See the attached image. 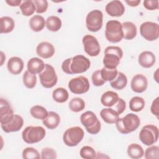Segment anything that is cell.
I'll return each instance as SVG.
<instances>
[{
  "mask_svg": "<svg viewBox=\"0 0 159 159\" xmlns=\"http://www.w3.org/2000/svg\"><path fill=\"white\" fill-rule=\"evenodd\" d=\"M127 154L133 159L141 158L144 154L143 148L137 143H131L127 147Z\"/></svg>",
  "mask_w": 159,
  "mask_h": 159,
  "instance_id": "cell-29",
  "label": "cell"
},
{
  "mask_svg": "<svg viewBox=\"0 0 159 159\" xmlns=\"http://www.w3.org/2000/svg\"><path fill=\"white\" fill-rule=\"evenodd\" d=\"M84 135L82 128L78 126L72 127L66 129L64 132L63 141L68 147H75L82 141Z\"/></svg>",
  "mask_w": 159,
  "mask_h": 159,
  "instance_id": "cell-7",
  "label": "cell"
},
{
  "mask_svg": "<svg viewBox=\"0 0 159 159\" xmlns=\"http://www.w3.org/2000/svg\"><path fill=\"white\" fill-rule=\"evenodd\" d=\"M125 2L131 7H137L140 3V1H125Z\"/></svg>",
  "mask_w": 159,
  "mask_h": 159,
  "instance_id": "cell-49",
  "label": "cell"
},
{
  "mask_svg": "<svg viewBox=\"0 0 159 159\" xmlns=\"http://www.w3.org/2000/svg\"><path fill=\"white\" fill-rule=\"evenodd\" d=\"M80 121L90 134L96 135L101 130V122L96 115L92 111H86L83 113L80 116Z\"/></svg>",
  "mask_w": 159,
  "mask_h": 159,
  "instance_id": "cell-4",
  "label": "cell"
},
{
  "mask_svg": "<svg viewBox=\"0 0 159 159\" xmlns=\"http://www.w3.org/2000/svg\"><path fill=\"white\" fill-rule=\"evenodd\" d=\"M158 69H157V70H156V71L155 72V73H154V75H153V78H154V79H155V80L156 81V82L157 83H158Z\"/></svg>",
  "mask_w": 159,
  "mask_h": 159,
  "instance_id": "cell-50",
  "label": "cell"
},
{
  "mask_svg": "<svg viewBox=\"0 0 159 159\" xmlns=\"http://www.w3.org/2000/svg\"><path fill=\"white\" fill-rule=\"evenodd\" d=\"M117 73L118 71L117 68L108 69L104 66L101 70V75L102 79L106 81H111L114 80L116 78Z\"/></svg>",
  "mask_w": 159,
  "mask_h": 159,
  "instance_id": "cell-37",
  "label": "cell"
},
{
  "mask_svg": "<svg viewBox=\"0 0 159 159\" xmlns=\"http://www.w3.org/2000/svg\"><path fill=\"white\" fill-rule=\"evenodd\" d=\"M159 1L158 0H145L143 1V6L145 9L153 11L158 9Z\"/></svg>",
  "mask_w": 159,
  "mask_h": 159,
  "instance_id": "cell-44",
  "label": "cell"
},
{
  "mask_svg": "<svg viewBox=\"0 0 159 159\" xmlns=\"http://www.w3.org/2000/svg\"><path fill=\"white\" fill-rule=\"evenodd\" d=\"M52 98L55 102L58 103H63L68 100L69 98V94L66 89L60 87L53 91Z\"/></svg>",
  "mask_w": 159,
  "mask_h": 159,
  "instance_id": "cell-31",
  "label": "cell"
},
{
  "mask_svg": "<svg viewBox=\"0 0 159 159\" xmlns=\"http://www.w3.org/2000/svg\"><path fill=\"white\" fill-rule=\"evenodd\" d=\"M71 59H72V58H67V59L65 60L61 64V68H62L63 71L65 72V73L69 74V75H72V73L70 70V64H71Z\"/></svg>",
  "mask_w": 159,
  "mask_h": 159,
  "instance_id": "cell-47",
  "label": "cell"
},
{
  "mask_svg": "<svg viewBox=\"0 0 159 159\" xmlns=\"http://www.w3.org/2000/svg\"><path fill=\"white\" fill-rule=\"evenodd\" d=\"M125 109H126L125 101L123 99L119 98L116 104V106H114V109H115V111L118 113V114L120 115L124 112V111L125 110Z\"/></svg>",
  "mask_w": 159,
  "mask_h": 159,
  "instance_id": "cell-45",
  "label": "cell"
},
{
  "mask_svg": "<svg viewBox=\"0 0 159 159\" xmlns=\"http://www.w3.org/2000/svg\"><path fill=\"white\" fill-rule=\"evenodd\" d=\"M84 50L90 57L98 56L101 51V47L97 39L91 35H85L82 39Z\"/></svg>",
  "mask_w": 159,
  "mask_h": 159,
  "instance_id": "cell-13",
  "label": "cell"
},
{
  "mask_svg": "<svg viewBox=\"0 0 159 159\" xmlns=\"http://www.w3.org/2000/svg\"><path fill=\"white\" fill-rule=\"evenodd\" d=\"M45 64L39 58H31L27 62V70L32 74H40L45 68Z\"/></svg>",
  "mask_w": 159,
  "mask_h": 159,
  "instance_id": "cell-21",
  "label": "cell"
},
{
  "mask_svg": "<svg viewBox=\"0 0 159 159\" xmlns=\"http://www.w3.org/2000/svg\"><path fill=\"white\" fill-rule=\"evenodd\" d=\"M43 125L48 129L53 130L56 129L60 122V117L58 113L50 111L47 117L42 120Z\"/></svg>",
  "mask_w": 159,
  "mask_h": 159,
  "instance_id": "cell-23",
  "label": "cell"
},
{
  "mask_svg": "<svg viewBox=\"0 0 159 159\" xmlns=\"http://www.w3.org/2000/svg\"><path fill=\"white\" fill-rule=\"evenodd\" d=\"M24 61L22 58L18 57H12L7 61V68L8 71L12 75L20 74L24 68Z\"/></svg>",
  "mask_w": 159,
  "mask_h": 159,
  "instance_id": "cell-19",
  "label": "cell"
},
{
  "mask_svg": "<svg viewBox=\"0 0 159 159\" xmlns=\"http://www.w3.org/2000/svg\"><path fill=\"white\" fill-rule=\"evenodd\" d=\"M127 84V78L125 75L122 72H118L116 78L110 81L111 87L117 90H121L124 89Z\"/></svg>",
  "mask_w": 159,
  "mask_h": 159,
  "instance_id": "cell-28",
  "label": "cell"
},
{
  "mask_svg": "<svg viewBox=\"0 0 159 159\" xmlns=\"http://www.w3.org/2000/svg\"><path fill=\"white\" fill-rule=\"evenodd\" d=\"M0 22L1 34H7L13 30L15 23L12 18L9 16H3L0 18Z\"/></svg>",
  "mask_w": 159,
  "mask_h": 159,
  "instance_id": "cell-27",
  "label": "cell"
},
{
  "mask_svg": "<svg viewBox=\"0 0 159 159\" xmlns=\"http://www.w3.org/2000/svg\"><path fill=\"white\" fill-rule=\"evenodd\" d=\"M105 37L111 43H117L123 39L122 24L116 20H109L106 25Z\"/></svg>",
  "mask_w": 159,
  "mask_h": 159,
  "instance_id": "cell-5",
  "label": "cell"
},
{
  "mask_svg": "<svg viewBox=\"0 0 159 159\" xmlns=\"http://www.w3.org/2000/svg\"><path fill=\"white\" fill-rule=\"evenodd\" d=\"M41 84L45 88H52L57 83L58 78L54 68L48 63L45 65V68L39 74Z\"/></svg>",
  "mask_w": 159,
  "mask_h": 159,
  "instance_id": "cell-8",
  "label": "cell"
},
{
  "mask_svg": "<svg viewBox=\"0 0 159 159\" xmlns=\"http://www.w3.org/2000/svg\"><path fill=\"white\" fill-rule=\"evenodd\" d=\"M143 155L145 159H158L159 147L157 145H150L146 149Z\"/></svg>",
  "mask_w": 159,
  "mask_h": 159,
  "instance_id": "cell-40",
  "label": "cell"
},
{
  "mask_svg": "<svg viewBox=\"0 0 159 159\" xmlns=\"http://www.w3.org/2000/svg\"><path fill=\"white\" fill-rule=\"evenodd\" d=\"M23 118L18 114H14L13 119L9 123L6 124H1V127L4 132L10 133L20 130L23 127Z\"/></svg>",
  "mask_w": 159,
  "mask_h": 159,
  "instance_id": "cell-16",
  "label": "cell"
},
{
  "mask_svg": "<svg viewBox=\"0 0 159 159\" xmlns=\"http://www.w3.org/2000/svg\"><path fill=\"white\" fill-rule=\"evenodd\" d=\"M151 112L155 116L157 119H158L159 116V98H156L152 102L151 107H150Z\"/></svg>",
  "mask_w": 159,
  "mask_h": 159,
  "instance_id": "cell-46",
  "label": "cell"
},
{
  "mask_svg": "<svg viewBox=\"0 0 159 159\" xmlns=\"http://www.w3.org/2000/svg\"><path fill=\"white\" fill-rule=\"evenodd\" d=\"M159 136L158 128L152 124L143 126L139 133V139L147 146H150L158 141Z\"/></svg>",
  "mask_w": 159,
  "mask_h": 159,
  "instance_id": "cell-6",
  "label": "cell"
},
{
  "mask_svg": "<svg viewBox=\"0 0 159 159\" xmlns=\"http://www.w3.org/2000/svg\"><path fill=\"white\" fill-rule=\"evenodd\" d=\"M57 157L56 152L52 148L45 147L41 151V158L42 159H55Z\"/></svg>",
  "mask_w": 159,
  "mask_h": 159,
  "instance_id": "cell-41",
  "label": "cell"
},
{
  "mask_svg": "<svg viewBox=\"0 0 159 159\" xmlns=\"http://www.w3.org/2000/svg\"><path fill=\"white\" fill-rule=\"evenodd\" d=\"M106 12L112 17H120L125 12L124 5L121 1L115 0L108 2L105 7Z\"/></svg>",
  "mask_w": 159,
  "mask_h": 159,
  "instance_id": "cell-18",
  "label": "cell"
},
{
  "mask_svg": "<svg viewBox=\"0 0 159 159\" xmlns=\"http://www.w3.org/2000/svg\"><path fill=\"white\" fill-rule=\"evenodd\" d=\"M90 88L88 79L83 76H80L70 80L68 88L75 94H82L87 93Z\"/></svg>",
  "mask_w": 159,
  "mask_h": 159,
  "instance_id": "cell-10",
  "label": "cell"
},
{
  "mask_svg": "<svg viewBox=\"0 0 159 159\" xmlns=\"http://www.w3.org/2000/svg\"><path fill=\"white\" fill-rule=\"evenodd\" d=\"M69 108L72 112H80L85 108V102L80 98H74L69 102Z\"/></svg>",
  "mask_w": 159,
  "mask_h": 159,
  "instance_id": "cell-36",
  "label": "cell"
},
{
  "mask_svg": "<svg viewBox=\"0 0 159 159\" xmlns=\"http://www.w3.org/2000/svg\"><path fill=\"white\" fill-rule=\"evenodd\" d=\"M123 57V51L118 46H108L104 50L103 64L108 69H115Z\"/></svg>",
  "mask_w": 159,
  "mask_h": 159,
  "instance_id": "cell-2",
  "label": "cell"
},
{
  "mask_svg": "<svg viewBox=\"0 0 159 159\" xmlns=\"http://www.w3.org/2000/svg\"><path fill=\"white\" fill-rule=\"evenodd\" d=\"M89 60L82 55L73 57L70 64V70L73 74H79L86 71L90 67Z\"/></svg>",
  "mask_w": 159,
  "mask_h": 159,
  "instance_id": "cell-12",
  "label": "cell"
},
{
  "mask_svg": "<svg viewBox=\"0 0 159 159\" xmlns=\"http://www.w3.org/2000/svg\"><path fill=\"white\" fill-rule=\"evenodd\" d=\"M155 61V55L153 53L150 51L142 52L138 58V62L139 65L145 68H149L153 66Z\"/></svg>",
  "mask_w": 159,
  "mask_h": 159,
  "instance_id": "cell-20",
  "label": "cell"
},
{
  "mask_svg": "<svg viewBox=\"0 0 159 159\" xmlns=\"http://www.w3.org/2000/svg\"><path fill=\"white\" fill-rule=\"evenodd\" d=\"M115 124L120 133L127 134L138 129L140 124V119L137 115L129 113L122 118H119Z\"/></svg>",
  "mask_w": 159,
  "mask_h": 159,
  "instance_id": "cell-1",
  "label": "cell"
},
{
  "mask_svg": "<svg viewBox=\"0 0 159 159\" xmlns=\"http://www.w3.org/2000/svg\"><path fill=\"white\" fill-rule=\"evenodd\" d=\"M103 14L98 9L90 11L86 16V25L87 29L93 32L99 31L102 26Z\"/></svg>",
  "mask_w": 159,
  "mask_h": 159,
  "instance_id": "cell-9",
  "label": "cell"
},
{
  "mask_svg": "<svg viewBox=\"0 0 159 159\" xmlns=\"http://www.w3.org/2000/svg\"><path fill=\"white\" fill-rule=\"evenodd\" d=\"M46 131L42 126H28L22 132L23 140L28 144H33L42 141L45 137Z\"/></svg>",
  "mask_w": 159,
  "mask_h": 159,
  "instance_id": "cell-3",
  "label": "cell"
},
{
  "mask_svg": "<svg viewBox=\"0 0 159 159\" xmlns=\"http://www.w3.org/2000/svg\"><path fill=\"white\" fill-rule=\"evenodd\" d=\"M22 158L24 159H40L41 155L35 148L27 147L22 151Z\"/></svg>",
  "mask_w": 159,
  "mask_h": 159,
  "instance_id": "cell-38",
  "label": "cell"
},
{
  "mask_svg": "<svg viewBox=\"0 0 159 159\" xmlns=\"http://www.w3.org/2000/svg\"><path fill=\"white\" fill-rule=\"evenodd\" d=\"M141 35L148 41H154L159 37V25L157 23L147 21L140 27Z\"/></svg>",
  "mask_w": 159,
  "mask_h": 159,
  "instance_id": "cell-11",
  "label": "cell"
},
{
  "mask_svg": "<svg viewBox=\"0 0 159 159\" xmlns=\"http://www.w3.org/2000/svg\"><path fill=\"white\" fill-rule=\"evenodd\" d=\"M100 116L107 124H112L116 122L119 118L118 113L112 108H104L100 112Z\"/></svg>",
  "mask_w": 159,
  "mask_h": 159,
  "instance_id": "cell-22",
  "label": "cell"
},
{
  "mask_svg": "<svg viewBox=\"0 0 159 159\" xmlns=\"http://www.w3.org/2000/svg\"><path fill=\"white\" fill-rule=\"evenodd\" d=\"M61 20L57 16H51L46 20V27L50 31L57 32L61 29Z\"/></svg>",
  "mask_w": 159,
  "mask_h": 159,
  "instance_id": "cell-30",
  "label": "cell"
},
{
  "mask_svg": "<svg viewBox=\"0 0 159 159\" xmlns=\"http://www.w3.org/2000/svg\"><path fill=\"white\" fill-rule=\"evenodd\" d=\"M6 2L11 6H20L22 4L21 0H6Z\"/></svg>",
  "mask_w": 159,
  "mask_h": 159,
  "instance_id": "cell-48",
  "label": "cell"
},
{
  "mask_svg": "<svg viewBox=\"0 0 159 159\" xmlns=\"http://www.w3.org/2000/svg\"><path fill=\"white\" fill-rule=\"evenodd\" d=\"M123 38L126 40L134 39L137 33L136 25L132 22H125L122 24Z\"/></svg>",
  "mask_w": 159,
  "mask_h": 159,
  "instance_id": "cell-25",
  "label": "cell"
},
{
  "mask_svg": "<svg viewBox=\"0 0 159 159\" xmlns=\"http://www.w3.org/2000/svg\"><path fill=\"white\" fill-rule=\"evenodd\" d=\"M148 86V80L145 76L142 74H137L135 75L130 83L132 90L137 93L144 92Z\"/></svg>",
  "mask_w": 159,
  "mask_h": 159,
  "instance_id": "cell-15",
  "label": "cell"
},
{
  "mask_svg": "<svg viewBox=\"0 0 159 159\" xmlns=\"http://www.w3.org/2000/svg\"><path fill=\"white\" fill-rule=\"evenodd\" d=\"M1 65H2V63H3V61L5 60L6 57H5V55H4L3 52H1Z\"/></svg>",
  "mask_w": 159,
  "mask_h": 159,
  "instance_id": "cell-51",
  "label": "cell"
},
{
  "mask_svg": "<svg viewBox=\"0 0 159 159\" xmlns=\"http://www.w3.org/2000/svg\"><path fill=\"white\" fill-rule=\"evenodd\" d=\"M34 2L36 7L35 12L38 14L45 12L48 6V2L46 0H34Z\"/></svg>",
  "mask_w": 159,
  "mask_h": 159,
  "instance_id": "cell-42",
  "label": "cell"
},
{
  "mask_svg": "<svg viewBox=\"0 0 159 159\" xmlns=\"http://www.w3.org/2000/svg\"><path fill=\"white\" fill-rule=\"evenodd\" d=\"M29 24L32 30L38 32L43 29L46 25V21L42 16L34 15L30 19Z\"/></svg>",
  "mask_w": 159,
  "mask_h": 159,
  "instance_id": "cell-26",
  "label": "cell"
},
{
  "mask_svg": "<svg viewBox=\"0 0 159 159\" xmlns=\"http://www.w3.org/2000/svg\"><path fill=\"white\" fill-rule=\"evenodd\" d=\"M30 113L34 118L43 120L47 117L48 112L44 107L39 105H35L30 108Z\"/></svg>",
  "mask_w": 159,
  "mask_h": 159,
  "instance_id": "cell-32",
  "label": "cell"
},
{
  "mask_svg": "<svg viewBox=\"0 0 159 159\" xmlns=\"http://www.w3.org/2000/svg\"><path fill=\"white\" fill-rule=\"evenodd\" d=\"M91 79L93 84L96 86H101L106 83V81L102 79L101 75V70H99L93 72Z\"/></svg>",
  "mask_w": 159,
  "mask_h": 159,
  "instance_id": "cell-43",
  "label": "cell"
},
{
  "mask_svg": "<svg viewBox=\"0 0 159 159\" xmlns=\"http://www.w3.org/2000/svg\"><path fill=\"white\" fill-rule=\"evenodd\" d=\"M119 98L117 93L112 91H107L101 96V102L103 106L111 107L116 104Z\"/></svg>",
  "mask_w": 159,
  "mask_h": 159,
  "instance_id": "cell-24",
  "label": "cell"
},
{
  "mask_svg": "<svg viewBox=\"0 0 159 159\" xmlns=\"http://www.w3.org/2000/svg\"><path fill=\"white\" fill-rule=\"evenodd\" d=\"M145 107L144 99L139 96H134L129 101V108L133 112H140Z\"/></svg>",
  "mask_w": 159,
  "mask_h": 159,
  "instance_id": "cell-33",
  "label": "cell"
},
{
  "mask_svg": "<svg viewBox=\"0 0 159 159\" xmlns=\"http://www.w3.org/2000/svg\"><path fill=\"white\" fill-rule=\"evenodd\" d=\"M14 114L9 102L3 99H0V123L6 124L9 123L14 117Z\"/></svg>",
  "mask_w": 159,
  "mask_h": 159,
  "instance_id": "cell-14",
  "label": "cell"
},
{
  "mask_svg": "<svg viewBox=\"0 0 159 159\" xmlns=\"http://www.w3.org/2000/svg\"><path fill=\"white\" fill-rule=\"evenodd\" d=\"M22 81L24 86L29 88H34L37 84V76L31 73L28 70L25 71L22 76Z\"/></svg>",
  "mask_w": 159,
  "mask_h": 159,
  "instance_id": "cell-35",
  "label": "cell"
},
{
  "mask_svg": "<svg viewBox=\"0 0 159 159\" xmlns=\"http://www.w3.org/2000/svg\"><path fill=\"white\" fill-rule=\"evenodd\" d=\"M55 50L53 45L48 42H42L36 47V53L42 58H50L55 54Z\"/></svg>",
  "mask_w": 159,
  "mask_h": 159,
  "instance_id": "cell-17",
  "label": "cell"
},
{
  "mask_svg": "<svg viewBox=\"0 0 159 159\" xmlns=\"http://www.w3.org/2000/svg\"><path fill=\"white\" fill-rule=\"evenodd\" d=\"M20 9L24 16H30L36 11L35 5L32 1H24L20 4Z\"/></svg>",
  "mask_w": 159,
  "mask_h": 159,
  "instance_id": "cell-34",
  "label": "cell"
},
{
  "mask_svg": "<svg viewBox=\"0 0 159 159\" xmlns=\"http://www.w3.org/2000/svg\"><path fill=\"white\" fill-rule=\"evenodd\" d=\"M80 156L83 158L86 159H93L96 158V152L94 149L90 146L83 147L80 152Z\"/></svg>",
  "mask_w": 159,
  "mask_h": 159,
  "instance_id": "cell-39",
  "label": "cell"
}]
</instances>
